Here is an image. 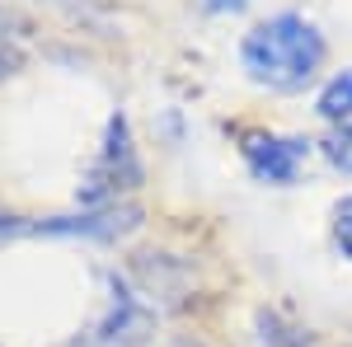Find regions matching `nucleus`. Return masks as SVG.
Instances as JSON below:
<instances>
[{
    "label": "nucleus",
    "instance_id": "nucleus-10",
    "mask_svg": "<svg viewBox=\"0 0 352 347\" xmlns=\"http://www.w3.org/2000/svg\"><path fill=\"white\" fill-rule=\"evenodd\" d=\"M19 61H24V52H19L14 43H5V38H0V80H5L10 71H19Z\"/></svg>",
    "mask_w": 352,
    "mask_h": 347
},
{
    "label": "nucleus",
    "instance_id": "nucleus-12",
    "mask_svg": "<svg viewBox=\"0 0 352 347\" xmlns=\"http://www.w3.org/2000/svg\"><path fill=\"white\" fill-rule=\"evenodd\" d=\"M249 0H202V10L207 14H235V10H244Z\"/></svg>",
    "mask_w": 352,
    "mask_h": 347
},
{
    "label": "nucleus",
    "instance_id": "nucleus-8",
    "mask_svg": "<svg viewBox=\"0 0 352 347\" xmlns=\"http://www.w3.org/2000/svg\"><path fill=\"white\" fill-rule=\"evenodd\" d=\"M320 155H324L338 174H352V122H343V127H333V132L320 141Z\"/></svg>",
    "mask_w": 352,
    "mask_h": 347
},
{
    "label": "nucleus",
    "instance_id": "nucleus-4",
    "mask_svg": "<svg viewBox=\"0 0 352 347\" xmlns=\"http://www.w3.org/2000/svg\"><path fill=\"white\" fill-rule=\"evenodd\" d=\"M240 155H244L249 174H254L258 183L287 188V183H296L300 164L310 155V141H305V136H277V132H244Z\"/></svg>",
    "mask_w": 352,
    "mask_h": 347
},
{
    "label": "nucleus",
    "instance_id": "nucleus-1",
    "mask_svg": "<svg viewBox=\"0 0 352 347\" xmlns=\"http://www.w3.org/2000/svg\"><path fill=\"white\" fill-rule=\"evenodd\" d=\"M324 56H329L324 33L305 14H292V10L254 24L240 43V61L249 71V80L272 89V94H300L320 76Z\"/></svg>",
    "mask_w": 352,
    "mask_h": 347
},
{
    "label": "nucleus",
    "instance_id": "nucleus-9",
    "mask_svg": "<svg viewBox=\"0 0 352 347\" xmlns=\"http://www.w3.org/2000/svg\"><path fill=\"white\" fill-rule=\"evenodd\" d=\"M333 244H338L343 258H352V197H343L333 207Z\"/></svg>",
    "mask_w": 352,
    "mask_h": 347
},
{
    "label": "nucleus",
    "instance_id": "nucleus-2",
    "mask_svg": "<svg viewBox=\"0 0 352 347\" xmlns=\"http://www.w3.org/2000/svg\"><path fill=\"white\" fill-rule=\"evenodd\" d=\"M141 188V155L132 146V127H127V113H113L109 132H104V146H99V160L89 164L80 183V202L89 212H104V207H118L127 192Z\"/></svg>",
    "mask_w": 352,
    "mask_h": 347
},
{
    "label": "nucleus",
    "instance_id": "nucleus-7",
    "mask_svg": "<svg viewBox=\"0 0 352 347\" xmlns=\"http://www.w3.org/2000/svg\"><path fill=\"white\" fill-rule=\"evenodd\" d=\"M315 108H320V117L338 122V127H343V122H352V66H348V71H338V76L320 89Z\"/></svg>",
    "mask_w": 352,
    "mask_h": 347
},
{
    "label": "nucleus",
    "instance_id": "nucleus-3",
    "mask_svg": "<svg viewBox=\"0 0 352 347\" xmlns=\"http://www.w3.org/2000/svg\"><path fill=\"white\" fill-rule=\"evenodd\" d=\"M113 300H109V315L89 328V347H141L155 328V310L146 305V295L132 291L118 272L109 277Z\"/></svg>",
    "mask_w": 352,
    "mask_h": 347
},
{
    "label": "nucleus",
    "instance_id": "nucleus-14",
    "mask_svg": "<svg viewBox=\"0 0 352 347\" xmlns=\"http://www.w3.org/2000/svg\"><path fill=\"white\" fill-rule=\"evenodd\" d=\"M19 230H28L24 221H14V216H5V212H0V235H19Z\"/></svg>",
    "mask_w": 352,
    "mask_h": 347
},
{
    "label": "nucleus",
    "instance_id": "nucleus-5",
    "mask_svg": "<svg viewBox=\"0 0 352 347\" xmlns=\"http://www.w3.org/2000/svg\"><path fill=\"white\" fill-rule=\"evenodd\" d=\"M141 225V212L136 207H104V212H85V216H52V221H38L28 230L38 235H85V240H118Z\"/></svg>",
    "mask_w": 352,
    "mask_h": 347
},
{
    "label": "nucleus",
    "instance_id": "nucleus-11",
    "mask_svg": "<svg viewBox=\"0 0 352 347\" xmlns=\"http://www.w3.org/2000/svg\"><path fill=\"white\" fill-rule=\"evenodd\" d=\"M5 33H28V24L10 10V5H5V0H0V38H5Z\"/></svg>",
    "mask_w": 352,
    "mask_h": 347
},
{
    "label": "nucleus",
    "instance_id": "nucleus-13",
    "mask_svg": "<svg viewBox=\"0 0 352 347\" xmlns=\"http://www.w3.org/2000/svg\"><path fill=\"white\" fill-rule=\"evenodd\" d=\"M47 5H61V10H66V14H76V19L89 14V5H85V0H47Z\"/></svg>",
    "mask_w": 352,
    "mask_h": 347
},
{
    "label": "nucleus",
    "instance_id": "nucleus-6",
    "mask_svg": "<svg viewBox=\"0 0 352 347\" xmlns=\"http://www.w3.org/2000/svg\"><path fill=\"white\" fill-rule=\"evenodd\" d=\"M254 347H320L310 328L287 320L282 310H258L254 315Z\"/></svg>",
    "mask_w": 352,
    "mask_h": 347
},
{
    "label": "nucleus",
    "instance_id": "nucleus-15",
    "mask_svg": "<svg viewBox=\"0 0 352 347\" xmlns=\"http://www.w3.org/2000/svg\"><path fill=\"white\" fill-rule=\"evenodd\" d=\"M174 347H207V343H197V338H179Z\"/></svg>",
    "mask_w": 352,
    "mask_h": 347
}]
</instances>
